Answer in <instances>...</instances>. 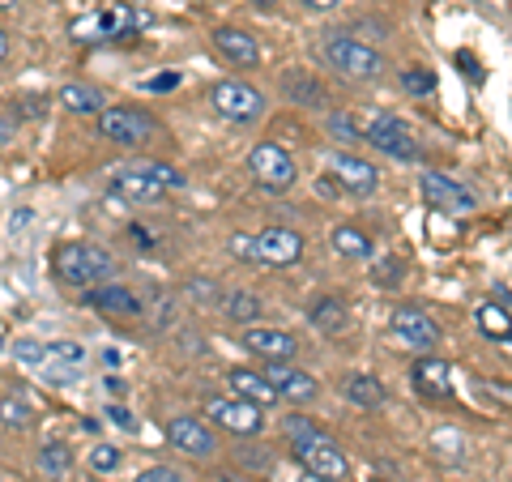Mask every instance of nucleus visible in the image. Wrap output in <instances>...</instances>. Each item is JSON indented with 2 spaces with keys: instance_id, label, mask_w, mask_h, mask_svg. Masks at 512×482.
Instances as JSON below:
<instances>
[{
  "instance_id": "nucleus-1",
  "label": "nucleus",
  "mask_w": 512,
  "mask_h": 482,
  "mask_svg": "<svg viewBox=\"0 0 512 482\" xmlns=\"http://www.w3.org/2000/svg\"><path fill=\"white\" fill-rule=\"evenodd\" d=\"M286 436H291L295 461H299L316 482H346V478H350L346 453H342V448L333 444L312 419H303V414H291V419H286Z\"/></svg>"
},
{
  "instance_id": "nucleus-2",
  "label": "nucleus",
  "mask_w": 512,
  "mask_h": 482,
  "mask_svg": "<svg viewBox=\"0 0 512 482\" xmlns=\"http://www.w3.org/2000/svg\"><path fill=\"white\" fill-rule=\"evenodd\" d=\"M227 248H231V256H239V261L282 269V265H295L303 256V235L291 227H265L256 235H231Z\"/></svg>"
},
{
  "instance_id": "nucleus-3",
  "label": "nucleus",
  "mask_w": 512,
  "mask_h": 482,
  "mask_svg": "<svg viewBox=\"0 0 512 482\" xmlns=\"http://www.w3.org/2000/svg\"><path fill=\"white\" fill-rule=\"evenodd\" d=\"M154 26V13L150 9H137V5H107V9H94V13H82L69 35L77 43H103V39H128L137 30Z\"/></svg>"
},
{
  "instance_id": "nucleus-4",
  "label": "nucleus",
  "mask_w": 512,
  "mask_h": 482,
  "mask_svg": "<svg viewBox=\"0 0 512 482\" xmlns=\"http://www.w3.org/2000/svg\"><path fill=\"white\" fill-rule=\"evenodd\" d=\"M52 273L64 286H94V282H107L116 273V256L99 244H60L52 252Z\"/></svg>"
},
{
  "instance_id": "nucleus-5",
  "label": "nucleus",
  "mask_w": 512,
  "mask_h": 482,
  "mask_svg": "<svg viewBox=\"0 0 512 482\" xmlns=\"http://www.w3.org/2000/svg\"><path fill=\"white\" fill-rule=\"evenodd\" d=\"M188 180L184 171H175L167 163H141V167H124L111 175V192H116L120 201H158L167 197V192H180Z\"/></svg>"
},
{
  "instance_id": "nucleus-6",
  "label": "nucleus",
  "mask_w": 512,
  "mask_h": 482,
  "mask_svg": "<svg viewBox=\"0 0 512 482\" xmlns=\"http://www.w3.org/2000/svg\"><path fill=\"white\" fill-rule=\"evenodd\" d=\"M320 56L342 77H355V82H376V77H384V69H389L376 47L359 43L355 35H346V30H333V35L320 39Z\"/></svg>"
},
{
  "instance_id": "nucleus-7",
  "label": "nucleus",
  "mask_w": 512,
  "mask_h": 482,
  "mask_svg": "<svg viewBox=\"0 0 512 482\" xmlns=\"http://www.w3.org/2000/svg\"><path fill=\"white\" fill-rule=\"evenodd\" d=\"M363 141H372V146H376L380 154H389L393 163H414V158L423 154V150H419V137L410 133V124L397 120V116H389V111H380V116L367 120Z\"/></svg>"
},
{
  "instance_id": "nucleus-8",
  "label": "nucleus",
  "mask_w": 512,
  "mask_h": 482,
  "mask_svg": "<svg viewBox=\"0 0 512 482\" xmlns=\"http://www.w3.org/2000/svg\"><path fill=\"white\" fill-rule=\"evenodd\" d=\"M248 171L265 192H286V188H295V180H299L295 158L286 154L282 146H274V141H261V146L248 154Z\"/></svg>"
},
{
  "instance_id": "nucleus-9",
  "label": "nucleus",
  "mask_w": 512,
  "mask_h": 482,
  "mask_svg": "<svg viewBox=\"0 0 512 482\" xmlns=\"http://www.w3.org/2000/svg\"><path fill=\"white\" fill-rule=\"evenodd\" d=\"M99 133L111 141V146H124V150H137L158 133V124L137 107H107L99 116Z\"/></svg>"
},
{
  "instance_id": "nucleus-10",
  "label": "nucleus",
  "mask_w": 512,
  "mask_h": 482,
  "mask_svg": "<svg viewBox=\"0 0 512 482\" xmlns=\"http://www.w3.org/2000/svg\"><path fill=\"white\" fill-rule=\"evenodd\" d=\"M210 419L222 427V431H231V436H256V431L265 427V410L256 406V401L248 397H210Z\"/></svg>"
},
{
  "instance_id": "nucleus-11",
  "label": "nucleus",
  "mask_w": 512,
  "mask_h": 482,
  "mask_svg": "<svg viewBox=\"0 0 512 482\" xmlns=\"http://www.w3.org/2000/svg\"><path fill=\"white\" fill-rule=\"evenodd\" d=\"M210 103L222 120H235V124H252V120H261V111H265L261 90H252L244 82H218L210 90Z\"/></svg>"
},
{
  "instance_id": "nucleus-12",
  "label": "nucleus",
  "mask_w": 512,
  "mask_h": 482,
  "mask_svg": "<svg viewBox=\"0 0 512 482\" xmlns=\"http://www.w3.org/2000/svg\"><path fill=\"white\" fill-rule=\"evenodd\" d=\"M389 333L397 337L402 346H410V350H436L440 342H444V333H440V325L431 320L423 308H393V316H389Z\"/></svg>"
},
{
  "instance_id": "nucleus-13",
  "label": "nucleus",
  "mask_w": 512,
  "mask_h": 482,
  "mask_svg": "<svg viewBox=\"0 0 512 482\" xmlns=\"http://www.w3.org/2000/svg\"><path fill=\"white\" fill-rule=\"evenodd\" d=\"M419 188H423L427 205H436L440 214H474L478 210L474 192L461 188L457 180H448V175H440V171H423L419 175Z\"/></svg>"
},
{
  "instance_id": "nucleus-14",
  "label": "nucleus",
  "mask_w": 512,
  "mask_h": 482,
  "mask_svg": "<svg viewBox=\"0 0 512 482\" xmlns=\"http://www.w3.org/2000/svg\"><path fill=\"white\" fill-rule=\"evenodd\" d=\"M325 167H329L333 180H338L346 192H355V197H372L376 184H380V171L367 163V158H359V154L333 150V154H325Z\"/></svg>"
},
{
  "instance_id": "nucleus-15",
  "label": "nucleus",
  "mask_w": 512,
  "mask_h": 482,
  "mask_svg": "<svg viewBox=\"0 0 512 482\" xmlns=\"http://www.w3.org/2000/svg\"><path fill=\"white\" fill-rule=\"evenodd\" d=\"M167 444H171V448H180V453L192 457V461H210V457H214V448H218L214 431L205 427L201 419H192V414H180V419H171V423H167Z\"/></svg>"
},
{
  "instance_id": "nucleus-16",
  "label": "nucleus",
  "mask_w": 512,
  "mask_h": 482,
  "mask_svg": "<svg viewBox=\"0 0 512 482\" xmlns=\"http://www.w3.org/2000/svg\"><path fill=\"white\" fill-rule=\"evenodd\" d=\"M244 350H252L256 359H265V363H291L299 355V342L286 329H274V325H248L244 329Z\"/></svg>"
},
{
  "instance_id": "nucleus-17",
  "label": "nucleus",
  "mask_w": 512,
  "mask_h": 482,
  "mask_svg": "<svg viewBox=\"0 0 512 482\" xmlns=\"http://www.w3.org/2000/svg\"><path fill=\"white\" fill-rule=\"evenodd\" d=\"M410 380H414V393H419L423 401H448L457 389H453V367H448L444 359L427 355L410 367Z\"/></svg>"
},
{
  "instance_id": "nucleus-18",
  "label": "nucleus",
  "mask_w": 512,
  "mask_h": 482,
  "mask_svg": "<svg viewBox=\"0 0 512 482\" xmlns=\"http://www.w3.org/2000/svg\"><path fill=\"white\" fill-rule=\"evenodd\" d=\"M265 376H269V384H274V389H278L286 401H295V406H303V401H312V397L320 393L316 376H308V372H303V367H295V363H269Z\"/></svg>"
},
{
  "instance_id": "nucleus-19",
  "label": "nucleus",
  "mask_w": 512,
  "mask_h": 482,
  "mask_svg": "<svg viewBox=\"0 0 512 482\" xmlns=\"http://www.w3.org/2000/svg\"><path fill=\"white\" fill-rule=\"evenodd\" d=\"M214 47L231 64H239V69H256V64H261V43H256V35H248V30L218 26L214 30Z\"/></svg>"
},
{
  "instance_id": "nucleus-20",
  "label": "nucleus",
  "mask_w": 512,
  "mask_h": 482,
  "mask_svg": "<svg viewBox=\"0 0 512 482\" xmlns=\"http://www.w3.org/2000/svg\"><path fill=\"white\" fill-rule=\"evenodd\" d=\"M86 308H99V312H111V316H141V299L128 291V286H94V291H86Z\"/></svg>"
},
{
  "instance_id": "nucleus-21",
  "label": "nucleus",
  "mask_w": 512,
  "mask_h": 482,
  "mask_svg": "<svg viewBox=\"0 0 512 482\" xmlns=\"http://www.w3.org/2000/svg\"><path fill=\"white\" fill-rule=\"evenodd\" d=\"M227 380H231V389H235L239 397L256 401V406H274V401H282V393L274 389V384H269L265 372H248V367H235Z\"/></svg>"
},
{
  "instance_id": "nucleus-22",
  "label": "nucleus",
  "mask_w": 512,
  "mask_h": 482,
  "mask_svg": "<svg viewBox=\"0 0 512 482\" xmlns=\"http://www.w3.org/2000/svg\"><path fill=\"white\" fill-rule=\"evenodd\" d=\"M342 397L350 401V406H359V410H376V406H384V384L376 380V376H367V372H350L346 380H342Z\"/></svg>"
},
{
  "instance_id": "nucleus-23",
  "label": "nucleus",
  "mask_w": 512,
  "mask_h": 482,
  "mask_svg": "<svg viewBox=\"0 0 512 482\" xmlns=\"http://www.w3.org/2000/svg\"><path fill=\"white\" fill-rule=\"evenodd\" d=\"M60 107L69 111V116H103L107 111V99H103V90H94V86H64L60 90Z\"/></svg>"
},
{
  "instance_id": "nucleus-24",
  "label": "nucleus",
  "mask_w": 512,
  "mask_h": 482,
  "mask_svg": "<svg viewBox=\"0 0 512 482\" xmlns=\"http://www.w3.org/2000/svg\"><path fill=\"white\" fill-rule=\"evenodd\" d=\"M0 423H5L9 431H22L35 423V406H30V397L22 389H9L5 397H0Z\"/></svg>"
},
{
  "instance_id": "nucleus-25",
  "label": "nucleus",
  "mask_w": 512,
  "mask_h": 482,
  "mask_svg": "<svg viewBox=\"0 0 512 482\" xmlns=\"http://www.w3.org/2000/svg\"><path fill=\"white\" fill-rule=\"evenodd\" d=\"M39 474L52 478V482L69 478V474H73V453H69V444H60V440L43 444V448H39Z\"/></svg>"
},
{
  "instance_id": "nucleus-26",
  "label": "nucleus",
  "mask_w": 512,
  "mask_h": 482,
  "mask_svg": "<svg viewBox=\"0 0 512 482\" xmlns=\"http://www.w3.org/2000/svg\"><path fill=\"white\" fill-rule=\"evenodd\" d=\"M329 244H333V252H338V256H346V261H367V256H372V239H367L359 227H350V222L333 231Z\"/></svg>"
},
{
  "instance_id": "nucleus-27",
  "label": "nucleus",
  "mask_w": 512,
  "mask_h": 482,
  "mask_svg": "<svg viewBox=\"0 0 512 482\" xmlns=\"http://www.w3.org/2000/svg\"><path fill=\"white\" fill-rule=\"evenodd\" d=\"M312 329H320V333H342L346 329V303L342 299H316V308H312Z\"/></svg>"
},
{
  "instance_id": "nucleus-28",
  "label": "nucleus",
  "mask_w": 512,
  "mask_h": 482,
  "mask_svg": "<svg viewBox=\"0 0 512 482\" xmlns=\"http://www.w3.org/2000/svg\"><path fill=\"white\" fill-rule=\"evenodd\" d=\"M478 329H483L491 342H512V316H508V308H500V303H483V308H478Z\"/></svg>"
},
{
  "instance_id": "nucleus-29",
  "label": "nucleus",
  "mask_w": 512,
  "mask_h": 482,
  "mask_svg": "<svg viewBox=\"0 0 512 482\" xmlns=\"http://www.w3.org/2000/svg\"><path fill=\"white\" fill-rule=\"evenodd\" d=\"M282 94L291 103H303V107H320L325 103V90H320L308 73H291V77H282Z\"/></svg>"
},
{
  "instance_id": "nucleus-30",
  "label": "nucleus",
  "mask_w": 512,
  "mask_h": 482,
  "mask_svg": "<svg viewBox=\"0 0 512 482\" xmlns=\"http://www.w3.org/2000/svg\"><path fill=\"white\" fill-rule=\"evenodd\" d=\"M222 312H227V320H239V325H256L261 320V299L248 295V291H231L227 299H222Z\"/></svg>"
},
{
  "instance_id": "nucleus-31",
  "label": "nucleus",
  "mask_w": 512,
  "mask_h": 482,
  "mask_svg": "<svg viewBox=\"0 0 512 482\" xmlns=\"http://www.w3.org/2000/svg\"><path fill=\"white\" fill-rule=\"evenodd\" d=\"M431 453H436L440 461H461V457H466V440H461V431L444 427V431L431 436Z\"/></svg>"
},
{
  "instance_id": "nucleus-32",
  "label": "nucleus",
  "mask_w": 512,
  "mask_h": 482,
  "mask_svg": "<svg viewBox=\"0 0 512 482\" xmlns=\"http://www.w3.org/2000/svg\"><path fill=\"white\" fill-rule=\"evenodd\" d=\"M474 393L487 401V406H504V410H512V384H500V380H487V376H474Z\"/></svg>"
},
{
  "instance_id": "nucleus-33",
  "label": "nucleus",
  "mask_w": 512,
  "mask_h": 482,
  "mask_svg": "<svg viewBox=\"0 0 512 482\" xmlns=\"http://www.w3.org/2000/svg\"><path fill=\"white\" fill-rule=\"evenodd\" d=\"M120 444H94L90 448V470L94 474H111V470H120Z\"/></svg>"
},
{
  "instance_id": "nucleus-34",
  "label": "nucleus",
  "mask_w": 512,
  "mask_h": 482,
  "mask_svg": "<svg viewBox=\"0 0 512 482\" xmlns=\"http://www.w3.org/2000/svg\"><path fill=\"white\" fill-rule=\"evenodd\" d=\"M47 363H77V367H86V350L77 342H47Z\"/></svg>"
},
{
  "instance_id": "nucleus-35",
  "label": "nucleus",
  "mask_w": 512,
  "mask_h": 482,
  "mask_svg": "<svg viewBox=\"0 0 512 482\" xmlns=\"http://www.w3.org/2000/svg\"><path fill=\"white\" fill-rule=\"evenodd\" d=\"M39 372H43L47 384H73L77 376H82V367H77V363H43Z\"/></svg>"
},
{
  "instance_id": "nucleus-36",
  "label": "nucleus",
  "mask_w": 512,
  "mask_h": 482,
  "mask_svg": "<svg viewBox=\"0 0 512 482\" xmlns=\"http://www.w3.org/2000/svg\"><path fill=\"white\" fill-rule=\"evenodd\" d=\"M13 350H18V363H26V367H43L47 363V342H30V337H22Z\"/></svg>"
},
{
  "instance_id": "nucleus-37",
  "label": "nucleus",
  "mask_w": 512,
  "mask_h": 482,
  "mask_svg": "<svg viewBox=\"0 0 512 482\" xmlns=\"http://www.w3.org/2000/svg\"><path fill=\"white\" fill-rule=\"evenodd\" d=\"M402 86L410 94H431L436 90V77H431L427 69H402Z\"/></svg>"
},
{
  "instance_id": "nucleus-38",
  "label": "nucleus",
  "mask_w": 512,
  "mask_h": 482,
  "mask_svg": "<svg viewBox=\"0 0 512 482\" xmlns=\"http://www.w3.org/2000/svg\"><path fill=\"white\" fill-rule=\"evenodd\" d=\"M402 282V261H376V286H397Z\"/></svg>"
},
{
  "instance_id": "nucleus-39",
  "label": "nucleus",
  "mask_w": 512,
  "mask_h": 482,
  "mask_svg": "<svg viewBox=\"0 0 512 482\" xmlns=\"http://www.w3.org/2000/svg\"><path fill=\"white\" fill-rule=\"evenodd\" d=\"M133 482H184L180 474L171 470V465H150V470H141Z\"/></svg>"
},
{
  "instance_id": "nucleus-40",
  "label": "nucleus",
  "mask_w": 512,
  "mask_h": 482,
  "mask_svg": "<svg viewBox=\"0 0 512 482\" xmlns=\"http://www.w3.org/2000/svg\"><path fill=\"white\" fill-rule=\"evenodd\" d=\"M329 128H333V133H338L342 141H359V137H363V133H359V128H355V124H350L346 116H329Z\"/></svg>"
},
{
  "instance_id": "nucleus-41",
  "label": "nucleus",
  "mask_w": 512,
  "mask_h": 482,
  "mask_svg": "<svg viewBox=\"0 0 512 482\" xmlns=\"http://www.w3.org/2000/svg\"><path fill=\"white\" fill-rule=\"evenodd\" d=\"M457 69H466V73H470V82H474V86H483V69H478V60H474L470 52H457Z\"/></svg>"
},
{
  "instance_id": "nucleus-42",
  "label": "nucleus",
  "mask_w": 512,
  "mask_h": 482,
  "mask_svg": "<svg viewBox=\"0 0 512 482\" xmlns=\"http://www.w3.org/2000/svg\"><path fill=\"white\" fill-rule=\"evenodd\" d=\"M107 419L116 423V427H124V431H133V427H137V419H133V414H128L124 406H107Z\"/></svg>"
},
{
  "instance_id": "nucleus-43",
  "label": "nucleus",
  "mask_w": 512,
  "mask_h": 482,
  "mask_svg": "<svg viewBox=\"0 0 512 482\" xmlns=\"http://www.w3.org/2000/svg\"><path fill=\"white\" fill-rule=\"evenodd\" d=\"M175 86H180V73H163V77H150V82H146V90H175Z\"/></svg>"
},
{
  "instance_id": "nucleus-44",
  "label": "nucleus",
  "mask_w": 512,
  "mask_h": 482,
  "mask_svg": "<svg viewBox=\"0 0 512 482\" xmlns=\"http://www.w3.org/2000/svg\"><path fill=\"white\" fill-rule=\"evenodd\" d=\"M303 9H316V13H329V9H338L342 0H299Z\"/></svg>"
},
{
  "instance_id": "nucleus-45",
  "label": "nucleus",
  "mask_w": 512,
  "mask_h": 482,
  "mask_svg": "<svg viewBox=\"0 0 512 482\" xmlns=\"http://www.w3.org/2000/svg\"><path fill=\"white\" fill-rule=\"evenodd\" d=\"M133 235H137V244H141V248H150V244H154V239H150V231H146V227H133Z\"/></svg>"
},
{
  "instance_id": "nucleus-46",
  "label": "nucleus",
  "mask_w": 512,
  "mask_h": 482,
  "mask_svg": "<svg viewBox=\"0 0 512 482\" xmlns=\"http://www.w3.org/2000/svg\"><path fill=\"white\" fill-rule=\"evenodd\" d=\"M9 137H13V120H0V146H5Z\"/></svg>"
},
{
  "instance_id": "nucleus-47",
  "label": "nucleus",
  "mask_w": 512,
  "mask_h": 482,
  "mask_svg": "<svg viewBox=\"0 0 512 482\" xmlns=\"http://www.w3.org/2000/svg\"><path fill=\"white\" fill-rule=\"evenodd\" d=\"M5 56H9V35L0 30V60H5Z\"/></svg>"
},
{
  "instance_id": "nucleus-48",
  "label": "nucleus",
  "mask_w": 512,
  "mask_h": 482,
  "mask_svg": "<svg viewBox=\"0 0 512 482\" xmlns=\"http://www.w3.org/2000/svg\"><path fill=\"white\" fill-rule=\"evenodd\" d=\"M9 350V333H5V325H0V355Z\"/></svg>"
},
{
  "instance_id": "nucleus-49",
  "label": "nucleus",
  "mask_w": 512,
  "mask_h": 482,
  "mask_svg": "<svg viewBox=\"0 0 512 482\" xmlns=\"http://www.w3.org/2000/svg\"><path fill=\"white\" fill-rule=\"evenodd\" d=\"M0 9H18V0H0Z\"/></svg>"
},
{
  "instance_id": "nucleus-50",
  "label": "nucleus",
  "mask_w": 512,
  "mask_h": 482,
  "mask_svg": "<svg viewBox=\"0 0 512 482\" xmlns=\"http://www.w3.org/2000/svg\"><path fill=\"white\" fill-rule=\"evenodd\" d=\"M256 5H265V9H269V5H274V0H256Z\"/></svg>"
}]
</instances>
